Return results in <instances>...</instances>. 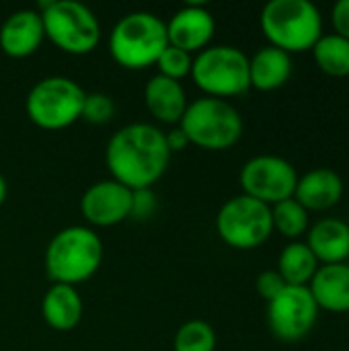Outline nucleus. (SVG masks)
Instances as JSON below:
<instances>
[{
	"mask_svg": "<svg viewBox=\"0 0 349 351\" xmlns=\"http://www.w3.org/2000/svg\"><path fill=\"white\" fill-rule=\"evenodd\" d=\"M167 136L160 128L146 121H134L119 128L107 142L105 162L111 179L132 191L152 189L171 162Z\"/></svg>",
	"mask_w": 349,
	"mask_h": 351,
	"instance_id": "obj_1",
	"label": "nucleus"
},
{
	"mask_svg": "<svg viewBox=\"0 0 349 351\" xmlns=\"http://www.w3.org/2000/svg\"><path fill=\"white\" fill-rule=\"evenodd\" d=\"M45 271L53 284L78 286L91 280L103 263V241L88 226H66L45 247Z\"/></svg>",
	"mask_w": 349,
	"mask_h": 351,
	"instance_id": "obj_2",
	"label": "nucleus"
},
{
	"mask_svg": "<svg viewBox=\"0 0 349 351\" xmlns=\"http://www.w3.org/2000/svg\"><path fill=\"white\" fill-rule=\"evenodd\" d=\"M167 45V21L148 10L123 14L109 33L111 58L130 70H142L156 64Z\"/></svg>",
	"mask_w": 349,
	"mask_h": 351,
	"instance_id": "obj_3",
	"label": "nucleus"
},
{
	"mask_svg": "<svg viewBox=\"0 0 349 351\" xmlns=\"http://www.w3.org/2000/svg\"><path fill=\"white\" fill-rule=\"evenodd\" d=\"M259 23L269 45L288 53L313 49L323 35V16L311 0H272Z\"/></svg>",
	"mask_w": 349,
	"mask_h": 351,
	"instance_id": "obj_4",
	"label": "nucleus"
},
{
	"mask_svg": "<svg viewBox=\"0 0 349 351\" xmlns=\"http://www.w3.org/2000/svg\"><path fill=\"white\" fill-rule=\"evenodd\" d=\"M179 128L189 144L206 150H226L241 140L243 117L230 101L204 95L187 105Z\"/></svg>",
	"mask_w": 349,
	"mask_h": 351,
	"instance_id": "obj_5",
	"label": "nucleus"
},
{
	"mask_svg": "<svg viewBox=\"0 0 349 351\" xmlns=\"http://www.w3.org/2000/svg\"><path fill=\"white\" fill-rule=\"evenodd\" d=\"M45 37L66 53L82 56L101 41V23L97 14L78 0H45L39 4Z\"/></svg>",
	"mask_w": 349,
	"mask_h": 351,
	"instance_id": "obj_6",
	"label": "nucleus"
},
{
	"mask_svg": "<svg viewBox=\"0 0 349 351\" xmlns=\"http://www.w3.org/2000/svg\"><path fill=\"white\" fill-rule=\"evenodd\" d=\"M84 88L68 76H45L31 86L25 99L27 117L43 130H62L82 115Z\"/></svg>",
	"mask_w": 349,
	"mask_h": 351,
	"instance_id": "obj_7",
	"label": "nucleus"
},
{
	"mask_svg": "<svg viewBox=\"0 0 349 351\" xmlns=\"http://www.w3.org/2000/svg\"><path fill=\"white\" fill-rule=\"evenodd\" d=\"M189 76L208 97H234L251 86L249 56L234 45H208L193 58Z\"/></svg>",
	"mask_w": 349,
	"mask_h": 351,
	"instance_id": "obj_8",
	"label": "nucleus"
},
{
	"mask_svg": "<svg viewBox=\"0 0 349 351\" xmlns=\"http://www.w3.org/2000/svg\"><path fill=\"white\" fill-rule=\"evenodd\" d=\"M218 237L234 249H255L263 245L274 232L272 206L249 197L234 195L222 204L216 214Z\"/></svg>",
	"mask_w": 349,
	"mask_h": 351,
	"instance_id": "obj_9",
	"label": "nucleus"
},
{
	"mask_svg": "<svg viewBox=\"0 0 349 351\" xmlns=\"http://www.w3.org/2000/svg\"><path fill=\"white\" fill-rule=\"evenodd\" d=\"M239 179L245 195L267 206H276L288 197H294L298 173L292 162L282 156L259 154L243 165Z\"/></svg>",
	"mask_w": 349,
	"mask_h": 351,
	"instance_id": "obj_10",
	"label": "nucleus"
},
{
	"mask_svg": "<svg viewBox=\"0 0 349 351\" xmlns=\"http://www.w3.org/2000/svg\"><path fill=\"white\" fill-rule=\"evenodd\" d=\"M319 317V306L309 286H286L267 302V323L282 341H300L306 337Z\"/></svg>",
	"mask_w": 349,
	"mask_h": 351,
	"instance_id": "obj_11",
	"label": "nucleus"
},
{
	"mask_svg": "<svg viewBox=\"0 0 349 351\" xmlns=\"http://www.w3.org/2000/svg\"><path fill=\"white\" fill-rule=\"evenodd\" d=\"M134 191L115 179L93 183L80 197L82 216L95 226H113L132 216Z\"/></svg>",
	"mask_w": 349,
	"mask_h": 351,
	"instance_id": "obj_12",
	"label": "nucleus"
},
{
	"mask_svg": "<svg viewBox=\"0 0 349 351\" xmlns=\"http://www.w3.org/2000/svg\"><path fill=\"white\" fill-rule=\"evenodd\" d=\"M216 31V19L204 4H185L167 21L169 43L183 51H202Z\"/></svg>",
	"mask_w": 349,
	"mask_h": 351,
	"instance_id": "obj_13",
	"label": "nucleus"
},
{
	"mask_svg": "<svg viewBox=\"0 0 349 351\" xmlns=\"http://www.w3.org/2000/svg\"><path fill=\"white\" fill-rule=\"evenodd\" d=\"M43 39V16L35 8L10 12L0 27V49L10 58H27L35 53Z\"/></svg>",
	"mask_w": 349,
	"mask_h": 351,
	"instance_id": "obj_14",
	"label": "nucleus"
},
{
	"mask_svg": "<svg viewBox=\"0 0 349 351\" xmlns=\"http://www.w3.org/2000/svg\"><path fill=\"white\" fill-rule=\"evenodd\" d=\"M344 197V179L333 169H313L298 177L294 199L306 212H321L333 208Z\"/></svg>",
	"mask_w": 349,
	"mask_h": 351,
	"instance_id": "obj_15",
	"label": "nucleus"
},
{
	"mask_svg": "<svg viewBox=\"0 0 349 351\" xmlns=\"http://www.w3.org/2000/svg\"><path fill=\"white\" fill-rule=\"evenodd\" d=\"M144 103L150 115L163 123H179L189 105L183 82L163 74H154L146 82Z\"/></svg>",
	"mask_w": 349,
	"mask_h": 351,
	"instance_id": "obj_16",
	"label": "nucleus"
},
{
	"mask_svg": "<svg viewBox=\"0 0 349 351\" xmlns=\"http://www.w3.org/2000/svg\"><path fill=\"white\" fill-rule=\"evenodd\" d=\"M309 290L319 308L329 313H349V265H321L311 280Z\"/></svg>",
	"mask_w": 349,
	"mask_h": 351,
	"instance_id": "obj_17",
	"label": "nucleus"
},
{
	"mask_svg": "<svg viewBox=\"0 0 349 351\" xmlns=\"http://www.w3.org/2000/svg\"><path fill=\"white\" fill-rule=\"evenodd\" d=\"M84 313L82 298L74 286L68 284H51L41 300V315L45 323L56 331L74 329Z\"/></svg>",
	"mask_w": 349,
	"mask_h": 351,
	"instance_id": "obj_18",
	"label": "nucleus"
},
{
	"mask_svg": "<svg viewBox=\"0 0 349 351\" xmlns=\"http://www.w3.org/2000/svg\"><path fill=\"white\" fill-rule=\"evenodd\" d=\"M306 245L323 265L346 263L349 257V224L339 218H323L309 230Z\"/></svg>",
	"mask_w": 349,
	"mask_h": 351,
	"instance_id": "obj_19",
	"label": "nucleus"
},
{
	"mask_svg": "<svg viewBox=\"0 0 349 351\" xmlns=\"http://www.w3.org/2000/svg\"><path fill=\"white\" fill-rule=\"evenodd\" d=\"M292 76V56L280 47L265 45L249 58L251 86L257 90H276Z\"/></svg>",
	"mask_w": 349,
	"mask_h": 351,
	"instance_id": "obj_20",
	"label": "nucleus"
},
{
	"mask_svg": "<svg viewBox=\"0 0 349 351\" xmlns=\"http://www.w3.org/2000/svg\"><path fill=\"white\" fill-rule=\"evenodd\" d=\"M319 269V261L306 243H290L284 247L278 259V274L286 282V286H309Z\"/></svg>",
	"mask_w": 349,
	"mask_h": 351,
	"instance_id": "obj_21",
	"label": "nucleus"
},
{
	"mask_svg": "<svg viewBox=\"0 0 349 351\" xmlns=\"http://www.w3.org/2000/svg\"><path fill=\"white\" fill-rule=\"evenodd\" d=\"M313 56L317 66L329 76H349V39L329 33L321 35V39L313 47Z\"/></svg>",
	"mask_w": 349,
	"mask_h": 351,
	"instance_id": "obj_22",
	"label": "nucleus"
},
{
	"mask_svg": "<svg viewBox=\"0 0 349 351\" xmlns=\"http://www.w3.org/2000/svg\"><path fill=\"white\" fill-rule=\"evenodd\" d=\"M272 222L274 230H278L282 237L298 239L309 230V212L294 197H288L272 206Z\"/></svg>",
	"mask_w": 349,
	"mask_h": 351,
	"instance_id": "obj_23",
	"label": "nucleus"
},
{
	"mask_svg": "<svg viewBox=\"0 0 349 351\" xmlns=\"http://www.w3.org/2000/svg\"><path fill=\"white\" fill-rule=\"evenodd\" d=\"M175 351H214L216 350V331L210 323L193 319L183 323L173 341Z\"/></svg>",
	"mask_w": 349,
	"mask_h": 351,
	"instance_id": "obj_24",
	"label": "nucleus"
},
{
	"mask_svg": "<svg viewBox=\"0 0 349 351\" xmlns=\"http://www.w3.org/2000/svg\"><path fill=\"white\" fill-rule=\"evenodd\" d=\"M191 64H193V56L189 51H183V49L171 45V43L163 49V53L156 60L158 74L173 78V80H181V78L189 76Z\"/></svg>",
	"mask_w": 349,
	"mask_h": 351,
	"instance_id": "obj_25",
	"label": "nucleus"
},
{
	"mask_svg": "<svg viewBox=\"0 0 349 351\" xmlns=\"http://www.w3.org/2000/svg\"><path fill=\"white\" fill-rule=\"evenodd\" d=\"M115 113V101L107 93H86L80 119L88 123H107Z\"/></svg>",
	"mask_w": 349,
	"mask_h": 351,
	"instance_id": "obj_26",
	"label": "nucleus"
},
{
	"mask_svg": "<svg viewBox=\"0 0 349 351\" xmlns=\"http://www.w3.org/2000/svg\"><path fill=\"white\" fill-rule=\"evenodd\" d=\"M255 288H257L259 296L269 302V300H274L286 288V282L282 280V276L276 269H267V271H261L257 276Z\"/></svg>",
	"mask_w": 349,
	"mask_h": 351,
	"instance_id": "obj_27",
	"label": "nucleus"
},
{
	"mask_svg": "<svg viewBox=\"0 0 349 351\" xmlns=\"http://www.w3.org/2000/svg\"><path fill=\"white\" fill-rule=\"evenodd\" d=\"M156 212V195L152 193V189H138L134 191V199H132V216L138 220L150 218Z\"/></svg>",
	"mask_w": 349,
	"mask_h": 351,
	"instance_id": "obj_28",
	"label": "nucleus"
},
{
	"mask_svg": "<svg viewBox=\"0 0 349 351\" xmlns=\"http://www.w3.org/2000/svg\"><path fill=\"white\" fill-rule=\"evenodd\" d=\"M331 23L337 35L349 39V0H339L335 2L331 10Z\"/></svg>",
	"mask_w": 349,
	"mask_h": 351,
	"instance_id": "obj_29",
	"label": "nucleus"
},
{
	"mask_svg": "<svg viewBox=\"0 0 349 351\" xmlns=\"http://www.w3.org/2000/svg\"><path fill=\"white\" fill-rule=\"evenodd\" d=\"M165 136H167V144H169V150H171V152L183 150V148L189 144L187 136L183 134V130H181L179 125L173 128V130H169V132H165Z\"/></svg>",
	"mask_w": 349,
	"mask_h": 351,
	"instance_id": "obj_30",
	"label": "nucleus"
},
{
	"mask_svg": "<svg viewBox=\"0 0 349 351\" xmlns=\"http://www.w3.org/2000/svg\"><path fill=\"white\" fill-rule=\"evenodd\" d=\"M6 195H8V185H6V179H4V175L0 173V206L6 202Z\"/></svg>",
	"mask_w": 349,
	"mask_h": 351,
	"instance_id": "obj_31",
	"label": "nucleus"
}]
</instances>
